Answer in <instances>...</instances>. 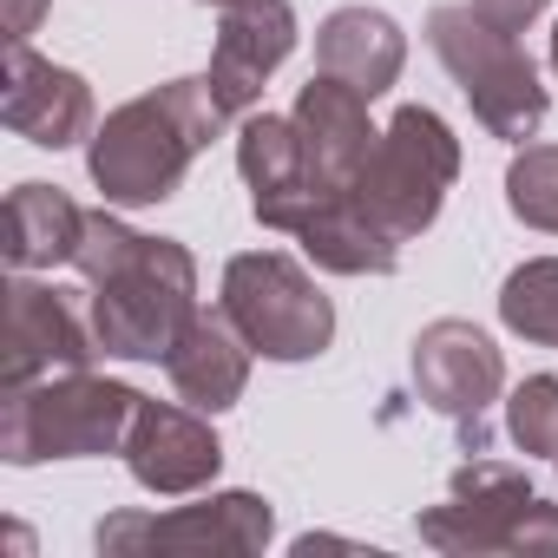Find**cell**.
Here are the masks:
<instances>
[{"label":"cell","instance_id":"17","mask_svg":"<svg viewBox=\"0 0 558 558\" xmlns=\"http://www.w3.org/2000/svg\"><path fill=\"white\" fill-rule=\"evenodd\" d=\"M408 66V34L381 8H336L316 27V73H336L342 86L381 99Z\"/></svg>","mask_w":558,"mask_h":558},{"label":"cell","instance_id":"18","mask_svg":"<svg viewBox=\"0 0 558 558\" xmlns=\"http://www.w3.org/2000/svg\"><path fill=\"white\" fill-rule=\"evenodd\" d=\"M80 236H86V210L60 191V184H21L0 210V250H8L14 269H53V263H73L80 256Z\"/></svg>","mask_w":558,"mask_h":558},{"label":"cell","instance_id":"19","mask_svg":"<svg viewBox=\"0 0 558 558\" xmlns=\"http://www.w3.org/2000/svg\"><path fill=\"white\" fill-rule=\"evenodd\" d=\"M296 243L316 256V269H329V276H388L395 263H401V243L355 204V197H336V204H323L303 230H296Z\"/></svg>","mask_w":558,"mask_h":558},{"label":"cell","instance_id":"16","mask_svg":"<svg viewBox=\"0 0 558 558\" xmlns=\"http://www.w3.org/2000/svg\"><path fill=\"white\" fill-rule=\"evenodd\" d=\"M250 355H256V349L243 342V329H236L223 310H197V316L184 323V336L171 342L165 375H171V388H178L184 408L223 414V408H236L243 388H250Z\"/></svg>","mask_w":558,"mask_h":558},{"label":"cell","instance_id":"26","mask_svg":"<svg viewBox=\"0 0 558 558\" xmlns=\"http://www.w3.org/2000/svg\"><path fill=\"white\" fill-rule=\"evenodd\" d=\"M204 8H236V0H204Z\"/></svg>","mask_w":558,"mask_h":558},{"label":"cell","instance_id":"23","mask_svg":"<svg viewBox=\"0 0 558 558\" xmlns=\"http://www.w3.org/2000/svg\"><path fill=\"white\" fill-rule=\"evenodd\" d=\"M545 8H551V0H473V14H480V21H493L499 34H525Z\"/></svg>","mask_w":558,"mask_h":558},{"label":"cell","instance_id":"8","mask_svg":"<svg viewBox=\"0 0 558 558\" xmlns=\"http://www.w3.org/2000/svg\"><path fill=\"white\" fill-rule=\"evenodd\" d=\"M276 538V506L263 493H210L178 512H112L99 519V551L112 558H230Z\"/></svg>","mask_w":558,"mask_h":558},{"label":"cell","instance_id":"5","mask_svg":"<svg viewBox=\"0 0 558 558\" xmlns=\"http://www.w3.org/2000/svg\"><path fill=\"white\" fill-rule=\"evenodd\" d=\"M427 47L440 53V66L453 73V86L466 93L473 119L493 138L525 145L545 125V86H538L532 60L519 53V34H499L493 21H480L473 0H453V8L427 14Z\"/></svg>","mask_w":558,"mask_h":558},{"label":"cell","instance_id":"7","mask_svg":"<svg viewBox=\"0 0 558 558\" xmlns=\"http://www.w3.org/2000/svg\"><path fill=\"white\" fill-rule=\"evenodd\" d=\"M421 538L453 558L480 551H558V506L525 486L519 466L499 460H466L447 486V506L421 512Z\"/></svg>","mask_w":558,"mask_h":558},{"label":"cell","instance_id":"6","mask_svg":"<svg viewBox=\"0 0 558 558\" xmlns=\"http://www.w3.org/2000/svg\"><path fill=\"white\" fill-rule=\"evenodd\" d=\"M263 362H316L336 342V310L316 290V276L283 250H243L223 263L217 303Z\"/></svg>","mask_w":558,"mask_h":558},{"label":"cell","instance_id":"15","mask_svg":"<svg viewBox=\"0 0 558 558\" xmlns=\"http://www.w3.org/2000/svg\"><path fill=\"white\" fill-rule=\"evenodd\" d=\"M0 119L14 138L66 151L80 138H93V86L73 66L40 60L27 40L8 47V93H0Z\"/></svg>","mask_w":558,"mask_h":558},{"label":"cell","instance_id":"20","mask_svg":"<svg viewBox=\"0 0 558 558\" xmlns=\"http://www.w3.org/2000/svg\"><path fill=\"white\" fill-rule=\"evenodd\" d=\"M499 323L538 349H558V256H532L506 276L499 290Z\"/></svg>","mask_w":558,"mask_h":558},{"label":"cell","instance_id":"3","mask_svg":"<svg viewBox=\"0 0 558 558\" xmlns=\"http://www.w3.org/2000/svg\"><path fill=\"white\" fill-rule=\"evenodd\" d=\"M138 388L106 381V375H47L27 388H8L0 408V453L8 466H40V460H93V453H125V434L138 421Z\"/></svg>","mask_w":558,"mask_h":558},{"label":"cell","instance_id":"12","mask_svg":"<svg viewBox=\"0 0 558 558\" xmlns=\"http://www.w3.org/2000/svg\"><path fill=\"white\" fill-rule=\"evenodd\" d=\"M236 171H243V184H250V210H256L263 230H290V236H296L323 204H336V197H323V191L310 184V158H303L296 119L250 112V119L236 125Z\"/></svg>","mask_w":558,"mask_h":558},{"label":"cell","instance_id":"13","mask_svg":"<svg viewBox=\"0 0 558 558\" xmlns=\"http://www.w3.org/2000/svg\"><path fill=\"white\" fill-rule=\"evenodd\" d=\"M368 93H355V86H342L336 73H316L303 93H296V132H303V158H310V184L323 191V197H349L355 191V178H362V165H368V151H375V138H381V125L368 119Z\"/></svg>","mask_w":558,"mask_h":558},{"label":"cell","instance_id":"2","mask_svg":"<svg viewBox=\"0 0 558 558\" xmlns=\"http://www.w3.org/2000/svg\"><path fill=\"white\" fill-rule=\"evenodd\" d=\"M230 125V112L217 106L210 80H165L138 99H125L119 112H106V125H93L86 145V171L106 191V204H165L191 158Z\"/></svg>","mask_w":558,"mask_h":558},{"label":"cell","instance_id":"9","mask_svg":"<svg viewBox=\"0 0 558 558\" xmlns=\"http://www.w3.org/2000/svg\"><path fill=\"white\" fill-rule=\"evenodd\" d=\"M506 388V355L493 349L486 329L460 323V316H440L414 336V395L453 421L460 447L466 453H486L493 447V401Z\"/></svg>","mask_w":558,"mask_h":558},{"label":"cell","instance_id":"10","mask_svg":"<svg viewBox=\"0 0 558 558\" xmlns=\"http://www.w3.org/2000/svg\"><path fill=\"white\" fill-rule=\"evenodd\" d=\"M99 355L93 323L80 316L73 290L34 283L21 269V283L8 290V349H0V388H27L47 375H73Z\"/></svg>","mask_w":558,"mask_h":558},{"label":"cell","instance_id":"11","mask_svg":"<svg viewBox=\"0 0 558 558\" xmlns=\"http://www.w3.org/2000/svg\"><path fill=\"white\" fill-rule=\"evenodd\" d=\"M217 47H210V93L230 119H250L263 106L269 73L296 53V14L290 0H236V8H217Z\"/></svg>","mask_w":558,"mask_h":558},{"label":"cell","instance_id":"24","mask_svg":"<svg viewBox=\"0 0 558 558\" xmlns=\"http://www.w3.org/2000/svg\"><path fill=\"white\" fill-rule=\"evenodd\" d=\"M40 14H47V0H8V47L27 40V34L40 27Z\"/></svg>","mask_w":558,"mask_h":558},{"label":"cell","instance_id":"22","mask_svg":"<svg viewBox=\"0 0 558 558\" xmlns=\"http://www.w3.org/2000/svg\"><path fill=\"white\" fill-rule=\"evenodd\" d=\"M506 434L525 460H558V375H525L512 388Z\"/></svg>","mask_w":558,"mask_h":558},{"label":"cell","instance_id":"25","mask_svg":"<svg viewBox=\"0 0 558 558\" xmlns=\"http://www.w3.org/2000/svg\"><path fill=\"white\" fill-rule=\"evenodd\" d=\"M551 80H558V27H551Z\"/></svg>","mask_w":558,"mask_h":558},{"label":"cell","instance_id":"14","mask_svg":"<svg viewBox=\"0 0 558 558\" xmlns=\"http://www.w3.org/2000/svg\"><path fill=\"white\" fill-rule=\"evenodd\" d=\"M125 466L145 493L158 499H184L204 493L223 466V447L210 434V421L197 408H171V401H138V421L125 434Z\"/></svg>","mask_w":558,"mask_h":558},{"label":"cell","instance_id":"21","mask_svg":"<svg viewBox=\"0 0 558 558\" xmlns=\"http://www.w3.org/2000/svg\"><path fill=\"white\" fill-rule=\"evenodd\" d=\"M506 210L532 230H558V145H525L506 165Z\"/></svg>","mask_w":558,"mask_h":558},{"label":"cell","instance_id":"1","mask_svg":"<svg viewBox=\"0 0 558 558\" xmlns=\"http://www.w3.org/2000/svg\"><path fill=\"white\" fill-rule=\"evenodd\" d=\"M80 276L93 283V336L99 355L165 362L184 323L197 316V263L171 236H145L112 210H86Z\"/></svg>","mask_w":558,"mask_h":558},{"label":"cell","instance_id":"4","mask_svg":"<svg viewBox=\"0 0 558 558\" xmlns=\"http://www.w3.org/2000/svg\"><path fill=\"white\" fill-rule=\"evenodd\" d=\"M453 178H460V138H453V125L440 112H427V106H401L381 125V138H375V151H368V165H362V178H355L349 197L395 243H414L440 217Z\"/></svg>","mask_w":558,"mask_h":558}]
</instances>
